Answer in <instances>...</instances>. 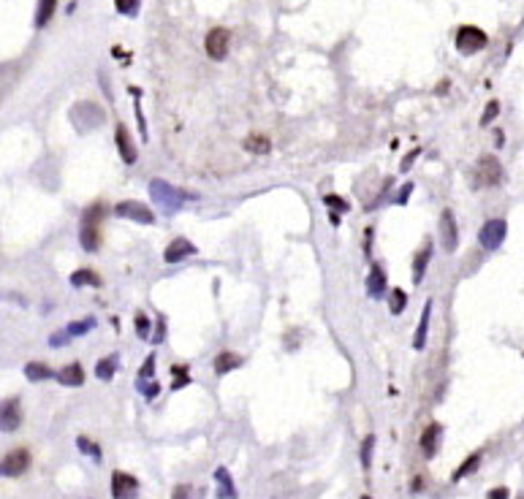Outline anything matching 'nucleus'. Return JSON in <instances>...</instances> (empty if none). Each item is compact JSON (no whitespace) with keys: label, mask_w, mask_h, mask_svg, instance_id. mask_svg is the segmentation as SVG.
<instances>
[{"label":"nucleus","mask_w":524,"mask_h":499,"mask_svg":"<svg viewBox=\"0 0 524 499\" xmlns=\"http://www.w3.org/2000/svg\"><path fill=\"white\" fill-rule=\"evenodd\" d=\"M25 378L33 380V383H41V380L52 378V369H49L47 363H41V361H30L28 366H25Z\"/></svg>","instance_id":"aec40b11"},{"label":"nucleus","mask_w":524,"mask_h":499,"mask_svg":"<svg viewBox=\"0 0 524 499\" xmlns=\"http://www.w3.org/2000/svg\"><path fill=\"white\" fill-rule=\"evenodd\" d=\"M478 464H481V453H472L468 462H462V467L454 472V481H462L465 475H472L475 469H478Z\"/></svg>","instance_id":"a878e982"},{"label":"nucleus","mask_w":524,"mask_h":499,"mask_svg":"<svg viewBox=\"0 0 524 499\" xmlns=\"http://www.w3.org/2000/svg\"><path fill=\"white\" fill-rule=\"evenodd\" d=\"M136 388H139V391L147 396V399H155L157 391H160V383H150V380H136Z\"/></svg>","instance_id":"c85d7f7f"},{"label":"nucleus","mask_w":524,"mask_h":499,"mask_svg":"<svg viewBox=\"0 0 524 499\" xmlns=\"http://www.w3.org/2000/svg\"><path fill=\"white\" fill-rule=\"evenodd\" d=\"M114 212H117L120 217L136 220V223H144V225H153V223H155V215H153V209L144 207V204H139V201H120V204L114 207Z\"/></svg>","instance_id":"0eeeda50"},{"label":"nucleus","mask_w":524,"mask_h":499,"mask_svg":"<svg viewBox=\"0 0 524 499\" xmlns=\"http://www.w3.org/2000/svg\"><path fill=\"white\" fill-rule=\"evenodd\" d=\"M133 323H136V331H139V337H144V339H147V337H150V320H147V315H141V312H139Z\"/></svg>","instance_id":"f704fd0d"},{"label":"nucleus","mask_w":524,"mask_h":499,"mask_svg":"<svg viewBox=\"0 0 524 499\" xmlns=\"http://www.w3.org/2000/svg\"><path fill=\"white\" fill-rule=\"evenodd\" d=\"M76 445H79V450H82L85 456L95 459V462H101V447L95 445V443H90L88 437H79V440H76Z\"/></svg>","instance_id":"cd10ccee"},{"label":"nucleus","mask_w":524,"mask_h":499,"mask_svg":"<svg viewBox=\"0 0 524 499\" xmlns=\"http://www.w3.org/2000/svg\"><path fill=\"white\" fill-rule=\"evenodd\" d=\"M372 445H375V437L369 434L367 440L362 443V467H364V469H369V467H372V459H369V456H372Z\"/></svg>","instance_id":"c756f323"},{"label":"nucleus","mask_w":524,"mask_h":499,"mask_svg":"<svg viewBox=\"0 0 524 499\" xmlns=\"http://www.w3.org/2000/svg\"><path fill=\"white\" fill-rule=\"evenodd\" d=\"M487 499H508V488L506 486H497V488H492Z\"/></svg>","instance_id":"4c0bfd02"},{"label":"nucleus","mask_w":524,"mask_h":499,"mask_svg":"<svg viewBox=\"0 0 524 499\" xmlns=\"http://www.w3.org/2000/svg\"><path fill=\"white\" fill-rule=\"evenodd\" d=\"M114 6H117V11H123L128 17L139 11V0H114Z\"/></svg>","instance_id":"2f4dec72"},{"label":"nucleus","mask_w":524,"mask_h":499,"mask_svg":"<svg viewBox=\"0 0 524 499\" xmlns=\"http://www.w3.org/2000/svg\"><path fill=\"white\" fill-rule=\"evenodd\" d=\"M215 483H218V497L220 499H237V488H234V481H231L226 467L215 469Z\"/></svg>","instance_id":"2eb2a0df"},{"label":"nucleus","mask_w":524,"mask_h":499,"mask_svg":"<svg viewBox=\"0 0 524 499\" xmlns=\"http://www.w3.org/2000/svg\"><path fill=\"white\" fill-rule=\"evenodd\" d=\"M429 318H432V301L424 304V312H421V320H419V328H416V339H413V347L421 350L427 344V334H429Z\"/></svg>","instance_id":"f3484780"},{"label":"nucleus","mask_w":524,"mask_h":499,"mask_svg":"<svg viewBox=\"0 0 524 499\" xmlns=\"http://www.w3.org/2000/svg\"><path fill=\"white\" fill-rule=\"evenodd\" d=\"M494 114H497V104H489V109L484 112V125H487V122H489Z\"/></svg>","instance_id":"58836bf2"},{"label":"nucleus","mask_w":524,"mask_h":499,"mask_svg":"<svg viewBox=\"0 0 524 499\" xmlns=\"http://www.w3.org/2000/svg\"><path fill=\"white\" fill-rule=\"evenodd\" d=\"M174 375H177V380L172 383V388H174V391L191 383V375H188V369H179V366H174Z\"/></svg>","instance_id":"72a5a7b5"},{"label":"nucleus","mask_w":524,"mask_h":499,"mask_svg":"<svg viewBox=\"0 0 524 499\" xmlns=\"http://www.w3.org/2000/svg\"><path fill=\"white\" fill-rule=\"evenodd\" d=\"M30 467V453L25 450V447H17V450H11L6 459H3V475L6 478H17V475H22L25 469Z\"/></svg>","instance_id":"1a4fd4ad"},{"label":"nucleus","mask_w":524,"mask_h":499,"mask_svg":"<svg viewBox=\"0 0 524 499\" xmlns=\"http://www.w3.org/2000/svg\"><path fill=\"white\" fill-rule=\"evenodd\" d=\"M440 241H443V250L446 253H456V247H459V228H456L451 209H446L440 215Z\"/></svg>","instance_id":"39448f33"},{"label":"nucleus","mask_w":524,"mask_h":499,"mask_svg":"<svg viewBox=\"0 0 524 499\" xmlns=\"http://www.w3.org/2000/svg\"><path fill=\"white\" fill-rule=\"evenodd\" d=\"M367 293L372 296V299H378V296H383L386 293V272L381 269V266H372V269H369Z\"/></svg>","instance_id":"dca6fc26"},{"label":"nucleus","mask_w":524,"mask_h":499,"mask_svg":"<svg viewBox=\"0 0 524 499\" xmlns=\"http://www.w3.org/2000/svg\"><path fill=\"white\" fill-rule=\"evenodd\" d=\"M22 421L19 415V402L17 399H6L3 402V413H0V423H3V431H14Z\"/></svg>","instance_id":"ddd939ff"},{"label":"nucleus","mask_w":524,"mask_h":499,"mask_svg":"<svg viewBox=\"0 0 524 499\" xmlns=\"http://www.w3.org/2000/svg\"><path fill=\"white\" fill-rule=\"evenodd\" d=\"M95 326V318H88V320H79V323H71L66 331H69L71 337H79V334H85V331H90V328Z\"/></svg>","instance_id":"7c9ffc66"},{"label":"nucleus","mask_w":524,"mask_h":499,"mask_svg":"<svg viewBox=\"0 0 524 499\" xmlns=\"http://www.w3.org/2000/svg\"><path fill=\"white\" fill-rule=\"evenodd\" d=\"M245 150L256 152V155H266V152L272 150V141L266 136H261V133H253V136L245 138Z\"/></svg>","instance_id":"412c9836"},{"label":"nucleus","mask_w":524,"mask_h":499,"mask_svg":"<svg viewBox=\"0 0 524 499\" xmlns=\"http://www.w3.org/2000/svg\"><path fill=\"white\" fill-rule=\"evenodd\" d=\"M237 366H242V356H237V353H220L215 359V372L218 375H226V372L237 369Z\"/></svg>","instance_id":"6ab92c4d"},{"label":"nucleus","mask_w":524,"mask_h":499,"mask_svg":"<svg viewBox=\"0 0 524 499\" xmlns=\"http://www.w3.org/2000/svg\"><path fill=\"white\" fill-rule=\"evenodd\" d=\"M362 499H369V497H362Z\"/></svg>","instance_id":"a19ab883"},{"label":"nucleus","mask_w":524,"mask_h":499,"mask_svg":"<svg viewBox=\"0 0 524 499\" xmlns=\"http://www.w3.org/2000/svg\"><path fill=\"white\" fill-rule=\"evenodd\" d=\"M71 285L73 288H82V285H101V277L95 275L93 269H79L71 275Z\"/></svg>","instance_id":"5701e85b"},{"label":"nucleus","mask_w":524,"mask_h":499,"mask_svg":"<svg viewBox=\"0 0 524 499\" xmlns=\"http://www.w3.org/2000/svg\"><path fill=\"white\" fill-rule=\"evenodd\" d=\"M101 217H104V209L101 204L90 207L85 215H82V231H79V241L88 253H95L98 250V225H101Z\"/></svg>","instance_id":"f257e3e1"},{"label":"nucleus","mask_w":524,"mask_h":499,"mask_svg":"<svg viewBox=\"0 0 524 499\" xmlns=\"http://www.w3.org/2000/svg\"><path fill=\"white\" fill-rule=\"evenodd\" d=\"M204 47H207V54H210L212 60H223L228 52V30L226 28H215V30H210L207 41H204Z\"/></svg>","instance_id":"9d476101"},{"label":"nucleus","mask_w":524,"mask_h":499,"mask_svg":"<svg viewBox=\"0 0 524 499\" xmlns=\"http://www.w3.org/2000/svg\"><path fill=\"white\" fill-rule=\"evenodd\" d=\"M153 372H155V356H147V361H144V366L139 369L136 380H153Z\"/></svg>","instance_id":"473e14b6"},{"label":"nucleus","mask_w":524,"mask_h":499,"mask_svg":"<svg viewBox=\"0 0 524 499\" xmlns=\"http://www.w3.org/2000/svg\"><path fill=\"white\" fill-rule=\"evenodd\" d=\"M114 141H117V150H120L123 160L131 166V163L136 160V150H133V144H131V136H128L125 125H117V131H114Z\"/></svg>","instance_id":"4468645a"},{"label":"nucleus","mask_w":524,"mask_h":499,"mask_svg":"<svg viewBox=\"0 0 524 499\" xmlns=\"http://www.w3.org/2000/svg\"><path fill=\"white\" fill-rule=\"evenodd\" d=\"M112 497L114 499H136L139 497V481L128 472L112 475Z\"/></svg>","instance_id":"423d86ee"},{"label":"nucleus","mask_w":524,"mask_h":499,"mask_svg":"<svg viewBox=\"0 0 524 499\" xmlns=\"http://www.w3.org/2000/svg\"><path fill=\"white\" fill-rule=\"evenodd\" d=\"M440 440H443V426L440 423H429L427 426V431L421 434V453L427 456V459H432L437 453V445H440Z\"/></svg>","instance_id":"f8f14e48"},{"label":"nucleus","mask_w":524,"mask_h":499,"mask_svg":"<svg viewBox=\"0 0 524 499\" xmlns=\"http://www.w3.org/2000/svg\"><path fill=\"white\" fill-rule=\"evenodd\" d=\"M326 204H329L332 209H337V212H348L345 201H343V198H337V196H326Z\"/></svg>","instance_id":"c9c22d12"},{"label":"nucleus","mask_w":524,"mask_h":499,"mask_svg":"<svg viewBox=\"0 0 524 499\" xmlns=\"http://www.w3.org/2000/svg\"><path fill=\"white\" fill-rule=\"evenodd\" d=\"M421 488H424V478H416L413 481V491H421Z\"/></svg>","instance_id":"ea45409f"},{"label":"nucleus","mask_w":524,"mask_h":499,"mask_svg":"<svg viewBox=\"0 0 524 499\" xmlns=\"http://www.w3.org/2000/svg\"><path fill=\"white\" fill-rule=\"evenodd\" d=\"M117 359H120V356H106L101 363H95V378H101V380L114 378V372H117Z\"/></svg>","instance_id":"b1692460"},{"label":"nucleus","mask_w":524,"mask_h":499,"mask_svg":"<svg viewBox=\"0 0 524 499\" xmlns=\"http://www.w3.org/2000/svg\"><path fill=\"white\" fill-rule=\"evenodd\" d=\"M150 193H153V198H155L157 204L166 207L169 212H174L177 207H182V193L172 188L169 182H163V179H153V182H150Z\"/></svg>","instance_id":"20e7f679"},{"label":"nucleus","mask_w":524,"mask_h":499,"mask_svg":"<svg viewBox=\"0 0 524 499\" xmlns=\"http://www.w3.org/2000/svg\"><path fill=\"white\" fill-rule=\"evenodd\" d=\"M500 179H503V166H500V160L492 155L481 157L478 166H475V182H478L481 188H494V185H500Z\"/></svg>","instance_id":"7ed1b4c3"},{"label":"nucleus","mask_w":524,"mask_h":499,"mask_svg":"<svg viewBox=\"0 0 524 499\" xmlns=\"http://www.w3.org/2000/svg\"><path fill=\"white\" fill-rule=\"evenodd\" d=\"M487 41H489V38H487V33H484L481 28L465 25V28L456 30V49L462 54H472V52H478V49H484Z\"/></svg>","instance_id":"f03ea898"},{"label":"nucleus","mask_w":524,"mask_h":499,"mask_svg":"<svg viewBox=\"0 0 524 499\" xmlns=\"http://www.w3.org/2000/svg\"><path fill=\"white\" fill-rule=\"evenodd\" d=\"M407 307V293L405 291H391V301H388V310H391V315H400L402 310Z\"/></svg>","instance_id":"bb28decb"},{"label":"nucleus","mask_w":524,"mask_h":499,"mask_svg":"<svg viewBox=\"0 0 524 499\" xmlns=\"http://www.w3.org/2000/svg\"><path fill=\"white\" fill-rule=\"evenodd\" d=\"M54 3L57 0H38V14H35V28H44L54 11Z\"/></svg>","instance_id":"393cba45"},{"label":"nucleus","mask_w":524,"mask_h":499,"mask_svg":"<svg viewBox=\"0 0 524 499\" xmlns=\"http://www.w3.org/2000/svg\"><path fill=\"white\" fill-rule=\"evenodd\" d=\"M198 250H196V244L188 239H174L169 247H166V253H163V260L166 263H179L182 258H191V255H196Z\"/></svg>","instance_id":"9b49d317"},{"label":"nucleus","mask_w":524,"mask_h":499,"mask_svg":"<svg viewBox=\"0 0 524 499\" xmlns=\"http://www.w3.org/2000/svg\"><path fill=\"white\" fill-rule=\"evenodd\" d=\"M506 234H508L506 220H489V223H484V228H481L478 241H481L487 250H497V247L503 244V239H506Z\"/></svg>","instance_id":"6e6552de"},{"label":"nucleus","mask_w":524,"mask_h":499,"mask_svg":"<svg viewBox=\"0 0 524 499\" xmlns=\"http://www.w3.org/2000/svg\"><path fill=\"white\" fill-rule=\"evenodd\" d=\"M172 499H191V486H177Z\"/></svg>","instance_id":"e433bc0d"},{"label":"nucleus","mask_w":524,"mask_h":499,"mask_svg":"<svg viewBox=\"0 0 524 499\" xmlns=\"http://www.w3.org/2000/svg\"><path fill=\"white\" fill-rule=\"evenodd\" d=\"M429 258H432V247L427 244L419 255H416V260H413V282H416V285H419L421 277H424V272H427V263H429Z\"/></svg>","instance_id":"4be33fe9"},{"label":"nucleus","mask_w":524,"mask_h":499,"mask_svg":"<svg viewBox=\"0 0 524 499\" xmlns=\"http://www.w3.org/2000/svg\"><path fill=\"white\" fill-rule=\"evenodd\" d=\"M57 380H60L63 385H82V383H85V369H82L79 363H69V366H63V369L57 372Z\"/></svg>","instance_id":"a211bd4d"}]
</instances>
